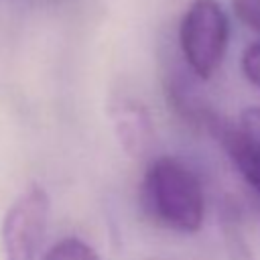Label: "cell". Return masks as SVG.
<instances>
[{"label":"cell","mask_w":260,"mask_h":260,"mask_svg":"<svg viewBox=\"0 0 260 260\" xmlns=\"http://www.w3.org/2000/svg\"><path fill=\"white\" fill-rule=\"evenodd\" d=\"M140 199L156 225L179 234H195L203 225V187L197 175L179 158L158 156L148 165L142 177Z\"/></svg>","instance_id":"obj_1"},{"label":"cell","mask_w":260,"mask_h":260,"mask_svg":"<svg viewBox=\"0 0 260 260\" xmlns=\"http://www.w3.org/2000/svg\"><path fill=\"white\" fill-rule=\"evenodd\" d=\"M230 43V20L217 0H193L179 24V47L199 79L219 69Z\"/></svg>","instance_id":"obj_2"},{"label":"cell","mask_w":260,"mask_h":260,"mask_svg":"<svg viewBox=\"0 0 260 260\" xmlns=\"http://www.w3.org/2000/svg\"><path fill=\"white\" fill-rule=\"evenodd\" d=\"M49 223V195L43 187L24 189L2 219V260H39Z\"/></svg>","instance_id":"obj_3"},{"label":"cell","mask_w":260,"mask_h":260,"mask_svg":"<svg viewBox=\"0 0 260 260\" xmlns=\"http://www.w3.org/2000/svg\"><path fill=\"white\" fill-rule=\"evenodd\" d=\"M112 126L120 146L130 156H144L154 140L150 116L144 106L130 98H120L112 104Z\"/></svg>","instance_id":"obj_4"},{"label":"cell","mask_w":260,"mask_h":260,"mask_svg":"<svg viewBox=\"0 0 260 260\" xmlns=\"http://www.w3.org/2000/svg\"><path fill=\"white\" fill-rule=\"evenodd\" d=\"M205 128L221 142L225 152L230 154L232 162L238 167L240 175L246 179V183L260 195V148L250 144L236 126L223 122L217 114H209Z\"/></svg>","instance_id":"obj_5"},{"label":"cell","mask_w":260,"mask_h":260,"mask_svg":"<svg viewBox=\"0 0 260 260\" xmlns=\"http://www.w3.org/2000/svg\"><path fill=\"white\" fill-rule=\"evenodd\" d=\"M43 260H100L98 252L79 238H63L59 240Z\"/></svg>","instance_id":"obj_6"},{"label":"cell","mask_w":260,"mask_h":260,"mask_svg":"<svg viewBox=\"0 0 260 260\" xmlns=\"http://www.w3.org/2000/svg\"><path fill=\"white\" fill-rule=\"evenodd\" d=\"M232 8L244 26L260 35V0H232Z\"/></svg>","instance_id":"obj_7"},{"label":"cell","mask_w":260,"mask_h":260,"mask_svg":"<svg viewBox=\"0 0 260 260\" xmlns=\"http://www.w3.org/2000/svg\"><path fill=\"white\" fill-rule=\"evenodd\" d=\"M238 132L256 148H260V108H248L240 116Z\"/></svg>","instance_id":"obj_8"},{"label":"cell","mask_w":260,"mask_h":260,"mask_svg":"<svg viewBox=\"0 0 260 260\" xmlns=\"http://www.w3.org/2000/svg\"><path fill=\"white\" fill-rule=\"evenodd\" d=\"M240 65H242L244 77L252 85L260 87V43H254V45L246 47V51L242 53Z\"/></svg>","instance_id":"obj_9"}]
</instances>
